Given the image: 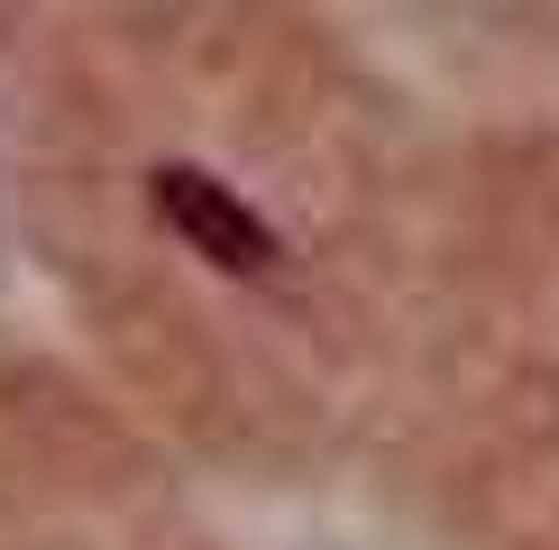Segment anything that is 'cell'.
<instances>
[{
  "mask_svg": "<svg viewBox=\"0 0 559 550\" xmlns=\"http://www.w3.org/2000/svg\"><path fill=\"white\" fill-rule=\"evenodd\" d=\"M147 193H156V220H166L193 258H212V266H229V275H266V266H275V229L248 212L221 175H202V166H156Z\"/></svg>",
  "mask_w": 559,
  "mask_h": 550,
  "instance_id": "cell-1",
  "label": "cell"
}]
</instances>
